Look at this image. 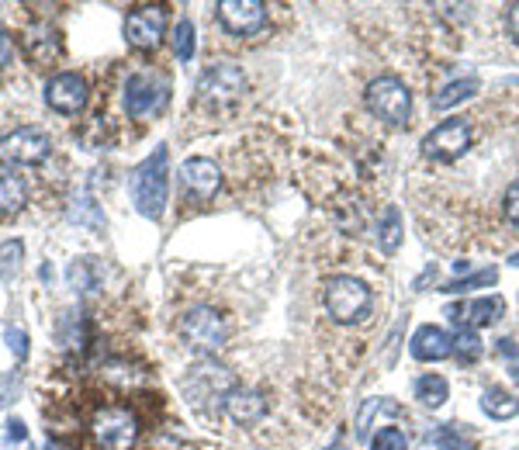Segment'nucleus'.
I'll return each mask as SVG.
<instances>
[{"label":"nucleus","instance_id":"a211bd4d","mask_svg":"<svg viewBox=\"0 0 519 450\" xmlns=\"http://www.w3.org/2000/svg\"><path fill=\"white\" fill-rule=\"evenodd\" d=\"M25 52L35 66H49L63 56V42H59V35L49 25H32L25 32Z\"/></svg>","mask_w":519,"mask_h":450},{"label":"nucleus","instance_id":"e433bc0d","mask_svg":"<svg viewBox=\"0 0 519 450\" xmlns=\"http://www.w3.org/2000/svg\"><path fill=\"white\" fill-rule=\"evenodd\" d=\"M11 56H14L11 39H7V32H4V28H0V66H7V63H11Z\"/></svg>","mask_w":519,"mask_h":450},{"label":"nucleus","instance_id":"2f4dec72","mask_svg":"<svg viewBox=\"0 0 519 450\" xmlns=\"http://www.w3.org/2000/svg\"><path fill=\"white\" fill-rule=\"evenodd\" d=\"M25 437H28L25 423H21V419H7V423L0 426V450H11L14 444H21Z\"/></svg>","mask_w":519,"mask_h":450},{"label":"nucleus","instance_id":"f704fd0d","mask_svg":"<svg viewBox=\"0 0 519 450\" xmlns=\"http://www.w3.org/2000/svg\"><path fill=\"white\" fill-rule=\"evenodd\" d=\"M4 340H7V347H11L14 357H21V360L28 357V333H25V329L7 326V329H4Z\"/></svg>","mask_w":519,"mask_h":450},{"label":"nucleus","instance_id":"a878e982","mask_svg":"<svg viewBox=\"0 0 519 450\" xmlns=\"http://www.w3.org/2000/svg\"><path fill=\"white\" fill-rule=\"evenodd\" d=\"M454 354L464 360V364H475V360L485 354V343H481V336L475 333V329L461 326L454 336Z\"/></svg>","mask_w":519,"mask_h":450},{"label":"nucleus","instance_id":"7ed1b4c3","mask_svg":"<svg viewBox=\"0 0 519 450\" xmlns=\"http://www.w3.org/2000/svg\"><path fill=\"white\" fill-rule=\"evenodd\" d=\"M180 340L194 350V354H218L229 343V322L215 309H191L180 315Z\"/></svg>","mask_w":519,"mask_h":450},{"label":"nucleus","instance_id":"6e6552de","mask_svg":"<svg viewBox=\"0 0 519 450\" xmlns=\"http://www.w3.org/2000/svg\"><path fill=\"white\" fill-rule=\"evenodd\" d=\"M52 153V142L42 129H14L0 139V163L4 167H39L45 156Z\"/></svg>","mask_w":519,"mask_h":450},{"label":"nucleus","instance_id":"aec40b11","mask_svg":"<svg viewBox=\"0 0 519 450\" xmlns=\"http://www.w3.org/2000/svg\"><path fill=\"white\" fill-rule=\"evenodd\" d=\"M481 90V84L475 77H468V80H454V84H447L443 90H436L433 94V108L436 111H447V108H454V104H461V101H468V97H475Z\"/></svg>","mask_w":519,"mask_h":450},{"label":"nucleus","instance_id":"473e14b6","mask_svg":"<svg viewBox=\"0 0 519 450\" xmlns=\"http://www.w3.org/2000/svg\"><path fill=\"white\" fill-rule=\"evenodd\" d=\"M73 222H80V225H90V229H104V219L97 215V205L94 201H80V208H73Z\"/></svg>","mask_w":519,"mask_h":450},{"label":"nucleus","instance_id":"7c9ffc66","mask_svg":"<svg viewBox=\"0 0 519 450\" xmlns=\"http://www.w3.org/2000/svg\"><path fill=\"white\" fill-rule=\"evenodd\" d=\"M18 395H21V374L18 371L0 374V409L18 402Z\"/></svg>","mask_w":519,"mask_h":450},{"label":"nucleus","instance_id":"b1692460","mask_svg":"<svg viewBox=\"0 0 519 450\" xmlns=\"http://www.w3.org/2000/svg\"><path fill=\"white\" fill-rule=\"evenodd\" d=\"M447 395H450V385L440 374H423V378L416 381V399L423 402L426 409H440V405L447 402Z\"/></svg>","mask_w":519,"mask_h":450},{"label":"nucleus","instance_id":"dca6fc26","mask_svg":"<svg viewBox=\"0 0 519 450\" xmlns=\"http://www.w3.org/2000/svg\"><path fill=\"white\" fill-rule=\"evenodd\" d=\"M225 416L239 426H250V423H260L267 416V399L257 392V388H246V385H236L222 402Z\"/></svg>","mask_w":519,"mask_h":450},{"label":"nucleus","instance_id":"ddd939ff","mask_svg":"<svg viewBox=\"0 0 519 450\" xmlns=\"http://www.w3.org/2000/svg\"><path fill=\"white\" fill-rule=\"evenodd\" d=\"M87 80L77 73H56V77L45 84V104L59 115H80L87 108Z\"/></svg>","mask_w":519,"mask_h":450},{"label":"nucleus","instance_id":"9b49d317","mask_svg":"<svg viewBox=\"0 0 519 450\" xmlns=\"http://www.w3.org/2000/svg\"><path fill=\"white\" fill-rule=\"evenodd\" d=\"M184 388H187V395H191L194 405H201L205 399H222L225 402V395L236 388V381H232V374L225 371V367L208 364L205 360V364H194L191 371H187Z\"/></svg>","mask_w":519,"mask_h":450},{"label":"nucleus","instance_id":"72a5a7b5","mask_svg":"<svg viewBox=\"0 0 519 450\" xmlns=\"http://www.w3.org/2000/svg\"><path fill=\"white\" fill-rule=\"evenodd\" d=\"M101 374H104L108 381H118V385H135V381H139V378H135V374L129 371V364H122V360H108V364L101 367Z\"/></svg>","mask_w":519,"mask_h":450},{"label":"nucleus","instance_id":"f257e3e1","mask_svg":"<svg viewBox=\"0 0 519 450\" xmlns=\"http://www.w3.org/2000/svg\"><path fill=\"white\" fill-rule=\"evenodd\" d=\"M132 201L135 212L146 219H160L167 208V146L153 149L139 167L132 170Z\"/></svg>","mask_w":519,"mask_h":450},{"label":"nucleus","instance_id":"412c9836","mask_svg":"<svg viewBox=\"0 0 519 450\" xmlns=\"http://www.w3.org/2000/svg\"><path fill=\"white\" fill-rule=\"evenodd\" d=\"M378 246L381 253H395L402 246V212L395 205H388L378 222Z\"/></svg>","mask_w":519,"mask_h":450},{"label":"nucleus","instance_id":"58836bf2","mask_svg":"<svg viewBox=\"0 0 519 450\" xmlns=\"http://www.w3.org/2000/svg\"><path fill=\"white\" fill-rule=\"evenodd\" d=\"M326 450H346V444H343V440H333V444H329Z\"/></svg>","mask_w":519,"mask_h":450},{"label":"nucleus","instance_id":"c756f323","mask_svg":"<svg viewBox=\"0 0 519 450\" xmlns=\"http://www.w3.org/2000/svg\"><path fill=\"white\" fill-rule=\"evenodd\" d=\"M371 450H409V437L398 426H381L371 440Z\"/></svg>","mask_w":519,"mask_h":450},{"label":"nucleus","instance_id":"f8f14e48","mask_svg":"<svg viewBox=\"0 0 519 450\" xmlns=\"http://www.w3.org/2000/svg\"><path fill=\"white\" fill-rule=\"evenodd\" d=\"M180 187H184V198L212 201L222 187V170L205 156H191V160L180 163Z\"/></svg>","mask_w":519,"mask_h":450},{"label":"nucleus","instance_id":"6ab92c4d","mask_svg":"<svg viewBox=\"0 0 519 450\" xmlns=\"http://www.w3.org/2000/svg\"><path fill=\"white\" fill-rule=\"evenodd\" d=\"M66 281H70L73 291H80V295H90V291L101 288V264H97L94 257L73 260L70 270H66Z\"/></svg>","mask_w":519,"mask_h":450},{"label":"nucleus","instance_id":"ea45409f","mask_svg":"<svg viewBox=\"0 0 519 450\" xmlns=\"http://www.w3.org/2000/svg\"><path fill=\"white\" fill-rule=\"evenodd\" d=\"M509 374H513V381L519 385V364H513V371H509Z\"/></svg>","mask_w":519,"mask_h":450},{"label":"nucleus","instance_id":"423d86ee","mask_svg":"<svg viewBox=\"0 0 519 450\" xmlns=\"http://www.w3.org/2000/svg\"><path fill=\"white\" fill-rule=\"evenodd\" d=\"M170 104V80L163 73L139 70L125 84V111L129 118H153Z\"/></svg>","mask_w":519,"mask_h":450},{"label":"nucleus","instance_id":"f03ea898","mask_svg":"<svg viewBox=\"0 0 519 450\" xmlns=\"http://www.w3.org/2000/svg\"><path fill=\"white\" fill-rule=\"evenodd\" d=\"M374 309V295L357 277H329L326 281V312L340 326L364 322Z\"/></svg>","mask_w":519,"mask_h":450},{"label":"nucleus","instance_id":"4be33fe9","mask_svg":"<svg viewBox=\"0 0 519 450\" xmlns=\"http://www.w3.org/2000/svg\"><path fill=\"white\" fill-rule=\"evenodd\" d=\"M25 201H28L25 180L14 174H0V215L18 212V208H25Z\"/></svg>","mask_w":519,"mask_h":450},{"label":"nucleus","instance_id":"f3484780","mask_svg":"<svg viewBox=\"0 0 519 450\" xmlns=\"http://www.w3.org/2000/svg\"><path fill=\"white\" fill-rule=\"evenodd\" d=\"M409 350L416 360H443L454 354V336L443 333L440 326H419L409 340Z\"/></svg>","mask_w":519,"mask_h":450},{"label":"nucleus","instance_id":"1a4fd4ad","mask_svg":"<svg viewBox=\"0 0 519 450\" xmlns=\"http://www.w3.org/2000/svg\"><path fill=\"white\" fill-rule=\"evenodd\" d=\"M468 149H471V125L464 122V118H447V122L436 125V129L423 139L426 160H436V163L461 160Z\"/></svg>","mask_w":519,"mask_h":450},{"label":"nucleus","instance_id":"9d476101","mask_svg":"<svg viewBox=\"0 0 519 450\" xmlns=\"http://www.w3.org/2000/svg\"><path fill=\"white\" fill-rule=\"evenodd\" d=\"M163 32H167V7L160 4L135 7L129 18H125V39L135 49H156Z\"/></svg>","mask_w":519,"mask_h":450},{"label":"nucleus","instance_id":"4c0bfd02","mask_svg":"<svg viewBox=\"0 0 519 450\" xmlns=\"http://www.w3.org/2000/svg\"><path fill=\"white\" fill-rule=\"evenodd\" d=\"M509 32H513V39L519 42V4L509 7Z\"/></svg>","mask_w":519,"mask_h":450},{"label":"nucleus","instance_id":"5701e85b","mask_svg":"<svg viewBox=\"0 0 519 450\" xmlns=\"http://www.w3.org/2000/svg\"><path fill=\"white\" fill-rule=\"evenodd\" d=\"M481 412L492 419H513L519 416V399L502 392V388H488V392L481 395Z\"/></svg>","mask_w":519,"mask_h":450},{"label":"nucleus","instance_id":"393cba45","mask_svg":"<svg viewBox=\"0 0 519 450\" xmlns=\"http://www.w3.org/2000/svg\"><path fill=\"white\" fill-rule=\"evenodd\" d=\"M495 281H499V270L485 267V270H478V274H471V277L450 281L447 288H440V291H447V295H468V291H478V288H492Z\"/></svg>","mask_w":519,"mask_h":450},{"label":"nucleus","instance_id":"a19ab883","mask_svg":"<svg viewBox=\"0 0 519 450\" xmlns=\"http://www.w3.org/2000/svg\"><path fill=\"white\" fill-rule=\"evenodd\" d=\"M509 264H513V267H519V250L513 253V257H509Z\"/></svg>","mask_w":519,"mask_h":450},{"label":"nucleus","instance_id":"0eeeda50","mask_svg":"<svg viewBox=\"0 0 519 450\" xmlns=\"http://www.w3.org/2000/svg\"><path fill=\"white\" fill-rule=\"evenodd\" d=\"M90 433H94V444L101 450H129L139 437V419L122 405H108L94 416Z\"/></svg>","mask_w":519,"mask_h":450},{"label":"nucleus","instance_id":"20e7f679","mask_svg":"<svg viewBox=\"0 0 519 450\" xmlns=\"http://www.w3.org/2000/svg\"><path fill=\"white\" fill-rule=\"evenodd\" d=\"M367 108H371L374 118H381L391 129H402L412 115V94L409 87L402 84L398 77H378L364 94Z\"/></svg>","mask_w":519,"mask_h":450},{"label":"nucleus","instance_id":"c9c22d12","mask_svg":"<svg viewBox=\"0 0 519 450\" xmlns=\"http://www.w3.org/2000/svg\"><path fill=\"white\" fill-rule=\"evenodd\" d=\"M502 208H506V219L519 225V180H513L506 191V201H502Z\"/></svg>","mask_w":519,"mask_h":450},{"label":"nucleus","instance_id":"4468645a","mask_svg":"<svg viewBox=\"0 0 519 450\" xmlns=\"http://www.w3.org/2000/svg\"><path fill=\"white\" fill-rule=\"evenodd\" d=\"M215 11L222 28L232 35H257L267 25V4L260 0H222Z\"/></svg>","mask_w":519,"mask_h":450},{"label":"nucleus","instance_id":"39448f33","mask_svg":"<svg viewBox=\"0 0 519 450\" xmlns=\"http://www.w3.org/2000/svg\"><path fill=\"white\" fill-rule=\"evenodd\" d=\"M246 94V73L236 63H215L198 77V101L205 108H232Z\"/></svg>","mask_w":519,"mask_h":450},{"label":"nucleus","instance_id":"bb28decb","mask_svg":"<svg viewBox=\"0 0 519 450\" xmlns=\"http://www.w3.org/2000/svg\"><path fill=\"white\" fill-rule=\"evenodd\" d=\"M433 444H436V450H475V440L464 437V433L457 430L454 423L436 426V430H433Z\"/></svg>","mask_w":519,"mask_h":450},{"label":"nucleus","instance_id":"c85d7f7f","mask_svg":"<svg viewBox=\"0 0 519 450\" xmlns=\"http://www.w3.org/2000/svg\"><path fill=\"white\" fill-rule=\"evenodd\" d=\"M170 45H173V52H177V59H184V63L194 56V25L187 18H180L177 25H173Z\"/></svg>","mask_w":519,"mask_h":450},{"label":"nucleus","instance_id":"2eb2a0df","mask_svg":"<svg viewBox=\"0 0 519 450\" xmlns=\"http://www.w3.org/2000/svg\"><path fill=\"white\" fill-rule=\"evenodd\" d=\"M506 312V302L502 295H488V298H475V302H457L450 305L447 315L457 322V326H468V329H481V326H495Z\"/></svg>","mask_w":519,"mask_h":450},{"label":"nucleus","instance_id":"cd10ccee","mask_svg":"<svg viewBox=\"0 0 519 450\" xmlns=\"http://www.w3.org/2000/svg\"><path fill=\"white\" fill-rule=\"evenodd\" d=\"M21 257H25V246H21L18 239L0 243V281H14V274H18L21 267Z\"/></svg>","mask_w":519,"mask_h":450}]
</instances>
